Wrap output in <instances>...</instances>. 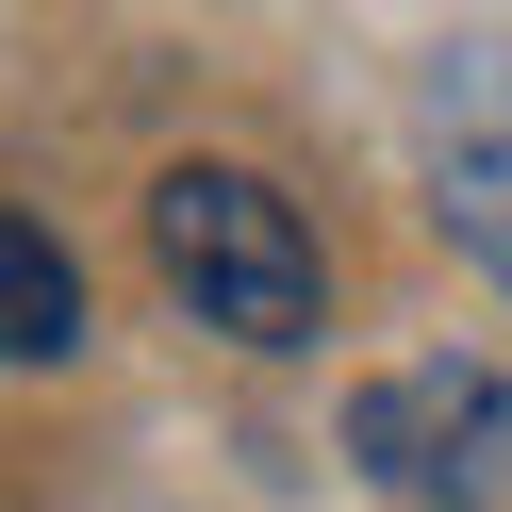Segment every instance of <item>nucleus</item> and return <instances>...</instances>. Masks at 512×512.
<instances>
[{
	"label": "nucleus",
	"instance_id": "nucleus-1",
	"mask_svg": "<svg viewBox=\"0 0 512 512\" xmlns=\"http://www.w3.org/2000/svg\"><path fill=\"white\" fill-rule=\"evenodd\" d=\"M149 265L232 347H314V314H331V248L265 166H166L149 182Z\"/></svg>",
	"mask_w": 512,
	"mask_h": 512
},
{
	"label": "nucleus",
	"instance_id": "nucleus-4",
	"mask_svg": "<svg viewBox=\"0 0 512 512\" xmlns=\"http://www.w3.org/2000/svg\"><path fill=\"white\" fill-rule=\"evenodd\" d=\"M0 347H17L34 380L83 347V265L50 248V215H0Z\"/></svg>",
	"mask_w": 512,
	"mask_h": 512
},
{
	"label": "nucleus",
	"instance_id": "nucleus-3",
	"mask_svg": "<svg viewBox=\"0 0 512 512\" xmlns=\"http://www.w3.org/2000/svg\"><path fill=\"white\" fill-rule=\"evenodd\" d=\"M413 166H430V215L512 281V50H446L413 83Z\"/></svg>",
	"mask_w": 512,
	"mask_h": 512
},
{
	"label": "nucleus",
	"instance_id": "nucleus-2",
	"mask_svg": "<svg viewBox=\"0 0 512 512\" xmlns=\"http://www.w3.org/2000/svg\"><path fill=\"white\" fill-rule=\"evenodd\" d=\"M347 463L413 512H512V364H479V347L380 364L347 397Z\"/></svg>",
	"mask_w": 512,
	"mask_h": 512
}]
</instances>
